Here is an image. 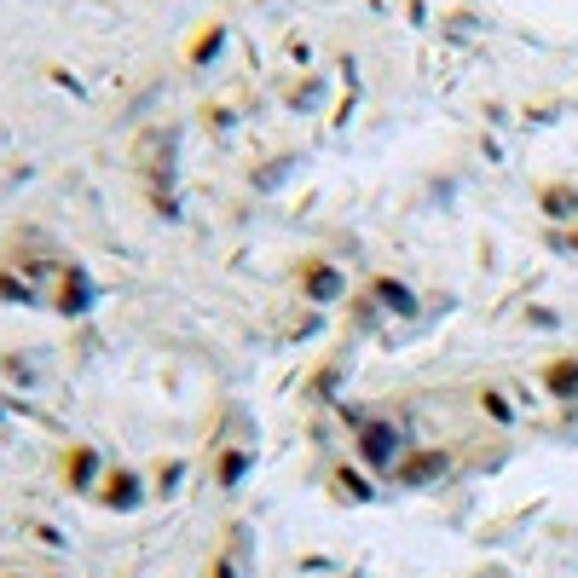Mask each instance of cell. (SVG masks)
<instances>
[{
	"instance_id": "1",
	"label": "cell",
	"mask_w": 578,
	"mask_h": 578,
	"mask_svg": "<svg viewBox=\"0 0 578 578\" xmlns=\"http://www.w3.org/2000/svg\"><path fill=\"white\" fill-rule=\"evenodd\" d=\"M134 497H139V481H134V474H111L105 504H111V509H134Z\"/></svg>"
},
{
	"instance_id": "2",
	"label": "cell",
	"mask_w": 578,
	"mask_h": 578,
	"mask_svg": "<svg viewBox=\"0 0 578 578\" xmlns=\"http://www.w3.org/2000/svg\"><path fill=\"white\" fill-rule=\"evenodd\" d=\"M98 474V451H70V486H93Z\"/></svg>"
},
{
	"instance_id": "3",
	"label": "cell",
	"mask_w": 578,
	"mask_h": 578,
	"mask_svg": "<svg viewBox=\"0 0 578 578\" xmlns=\"http://www.w3.org/2000/svg\"><path fill=\"white\" fill-rule=\"evenodd\" d=\"M549 382H556V393H572V388H578V370H556Z\"/></svg>"
}]
</instances>
